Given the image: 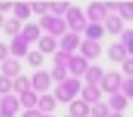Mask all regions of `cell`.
<instances>
[{
  "label": "cell",
  "mask_w": 133,
  "mask_h": 117,
  "mask_svg": "<svg viewBox=\"0 0 133 117\" xmlns=\"http://www.w3.org/2000/svg\"><path fill=\"white\" fill-rule=\"evenodd\" d=\"M81 81L76 77H66L64 81L60 82L54 89V98L56 102L70 103L75 96L81 91Z\"/></svg>",
  "instance_id": "1"
},
{
  "label": "cell",
  "mask_w": 133,
  "mask_h": 117,
  "mask_svg": "<svg viewBox=\"0 0 133 117\" xmlns=\"http://www.w3.org/2000/svg\"><path fill=\"white\" fill-rule=\"evenodd\" d=\"M39 27L40 29H43L48 32V35L53 38L62 36L66 30V23L64 19L61 16H54L53 14H44L39 20Z\"/></svg>",
  "instance_id": "2"
},
{
  "label": "cell",
  "mask_w": 133,
  "mask_h": 117,
  "mask_svg": "<svg viewBox=\"0 0 133 117\" xmlns=\"http://www.w3.org/2000/svg\"><path fill=\"white\" fill-rule=\"evenodd\" d=\"M65 23L66 26H69L71 29V32L79 34L81 32H83L85 28V26L88 25V21L85 15L83 14V12L81 11L79 7L72 6L71 5L68 8V11L65 12Z\"/></svg>",
  "instance_id": "3"
},
{
  "label": "cell",
  "mask_w": 133,
  "mask_h": 117,
  "mask_svg": "<svg viewBox=\"0 0 133 117\" xmlns=\"http://www.w3.org/2000/svg\"><path fill=\"white\" fill-rule=\"evenodd\" d=\"M122 82V74L116 70H110L103 75L101 82H99V89L102 90V93H106L109 95L115 94V93L119 91Z\"/></svg>",
  "instance_id": "4"
},
{
  "label": "cell",
  "mask_w": 133,
  "mask_h": 117,
  "mask_svg": "<svg viewBox=\"0 0 133 117\" xmlns=\"http://www.w3.org/2000/svg\"><path fill=\"white\" fill-rule=\"evenodd\" d=\"M30 87H32L33 91L37 93H46L51 87V78L49 75V71L47 70H37L33 74L32 78H30Z\"/></svg>",
  "instance_id": "5"
},
{
  "label": "cell",
  "mask_w": 133,
  "mask_h": 117,
  "mask_svg": "<svg viewBox=\"0 0 133 117\" xmlns=\"http://www.w3.org/2000/svg\"><path fill=\"white\" fill-rule=\"evenodd\" d=\"M85 18L89 19L90 22L101 23L106 19L109 15V11L104 6V2H91L88 5L87 11H85Z\"/></svg>",
  "instance_id": "6"
},
{
  "label": "cell",
  "mask_w": 133,
  "mask_h": 117,
  "mask_svg": "<svg viewBox=\"0 0 133 117\" xmlns=\"http://www.w3.org/2000/svg\"><path fill=\"white\" fill-rule=\"evenodd\" d=\"M79 52L81 55L84 59L89 60H96L101 56L102 54V46L98 41H92V40L84 39L79 44Z\"/></svg>",
  "instance_id": "7"
},
{
  "label": "cell",
  "mask_w": 133,
  "mask_h": 117,
  "mask_svg": "<svg viewBox=\"0 0 133 117\" xmlns=\"http://www.w3.org/2000/svg\"><path fill=\"white\" fill-rule=\"evenodd\" d=\"M28 42L26 41L22 38V35L19 33V34L14 35L13 39L11 40V44H9V53L13 56H15V59H22L25 58L28 54Z\"/></svg>",
  "instance_id": "8"
},
{
  "label": "cell",
  "mask_w": 133,
  "mask_h": 117,
  "mask_svg": "<svg viewBox=\"0 0 133 117\" xmlns=\"http://www.w3.org/2000/svg\"><path fill=\"white\" fill-rule=\"evenodd\" d=\"M79 44H81L79 34L74 33V32L64 33L60 40L61 51L66 52V53H70V54H72V52H75L76 49L79 47Z\"/></svg>",
  "instance_id": "9"
},
{
  "label": "cell",
  "mask_w": 133,
  "mask_h": 117,
  "mask_svg": "<svg viewBox=\"0 0 133 117\" xmlns=\"http://www.w3.org/2000/svg\"><path fill=\"white\" fill-rule=\"evenodd\" d=\"M88 67H89V62L87 59H84L82 55H72L68 66V71H70L72 77L78 78L79 76L84 75Z\"/></svg>",
  "instance_id": "10"
},
{
  "label": "cell",
  "mask_w": 133,
  "mask_h": 117,
  "mask_svg": "<svg viewBox=\"0 0 133 117\" xmlns=\"http://www.w3.org/2000/svg\"><path fill=\"white\" fill-rule=\"evenodd\" d=\"M21 69H22V67H21V63L18 59L7 58L0 64V71H1V74L9 78H12V77L15 78L16 76H19L21 73Z\"/></svg>",
  "instance_id": "11"
},
{
  "label": "cell",
  "mask_w": 133,
  "mask_h": 117,
  "mask_svg": "<svg viewBox=\"0 0 133 117\" xmlns=\"http://www.w3.org/2000/svg\"><path fill=\"white\" fill-rule=\"evenodd\" d=\"M81 97L85 103L95 104L99 102L102 97V90L99 89L98 85H91V84H85L84 87L81 88Z\"/></svg>",
  "instance_id": "12"
},
{
  "label": "cell",
  "mask_w": 133,
  "mask_h": 117,
  "mask_svg": "<svg viewBox=\"0 0 133 117\" xmlns=\"http://www.w3.org/2000/svg\"><path fill=\"white\" fill-rule=\"evenodd\" d=\"M19 109H20V103L16 96L8 94L4 95V97L0 98V111L14 116L19 111Z\"/></svg>",
  "instance_id": "13"
},
{
  "label": "cell",
  "mask_w": 133,
  "mask_h": 117,
  "mask_svg": "<svg viewBox=\"0 0 133 117\" xmlns=\"http://www.w3.org/2000/svg\"><path fill=\"white\" fill-rule=\"evenodd\" d=\"M104 29L112 35H118L124 30V21L119 18L118 14H109L104 20Z\"/></svg>",
  "instance_id": "14"
},
{
  "label": "cell",
  "mask_w": 133,
  "mask_h": 117,
  "mask_svg": "<svg viewBox=\"0 0 133 117\" xmlns=\"http://www.w3.org/2000/svg\"><path fill=\"white\" fill-rule=\"evenodd\" d=\"M129 106V100L124 96L123 94H120L119 91L111 94L109 96V109L112 113H122Z\"/></svg>",
  "instance_id": "15"
},
{
  "label": "cell",
  "mask_w": 133,
  "mask_h": 117,
  "mask_svg": "<svg viewBox=\"0 0 133 117\" xmlns=\"http://www.w3.org/2000/svg\"><path fill=\"white\" fill-rule=\"evenodd\" d=\"M69 114L71 117H89L90 106L81 98L72 100L69 104Z\"/></svg>",
  "instance_id": "16"
},
{
  "label": "cell",
  "mask_w": 133,
  "mask_h": 117,
  "mask_svg": "<svg viewBox=\"0 0 133 117\" xmlns=\"http://www.w3.org/2000/svg\"><path fill=\"white\" fill-rule=\"evenodd\" d=\"M21 35L22 38L29 44L36 42L41 36V29H40L39 25L35 22H28L21 28Z\"/></svg>",
  "instance_id": "17"
},
{
  "label": "cell",
  "mask_w": 133,
  "mask_h": 117,
  "mask_svg": "<svg viewBox=\"0 0 133 117\" xmlns=\"http://www.w3.org/2000/svg\"><path fill=\"white\" fill-rule=\"evenodd\" d=\"M104 75V70L99 64H91L88 67L87 71L84 73V80L87 84L98 85L102 77Z\"/></svg>",
  "instance_id": "18"
},
{
  "label": "cell",
  "mask_w": 133,
  "mask_h": 117,
  "mask_svg": "<svg viewBox=\"0 0 133 117\" xmlns=\"http://www.w3.org/2000/svg\"><path fill=\"white\" fill-rule=\"evenodd\" d=\"M106 53H108V58L112 62H123L127 56H130L127 54V51L124 48V46L120 42L111 44Z\"/></svg>",
  "instance_id": "19"
},
{
  "label": "cell",
  "mask_w": 133,
  "mask_h": 117,
  "mask_svg": "<svg viewBox=\"0 0 133 117\" xmlns=\"http://www.w3.org/2000/svg\"><path fill=\"white\" fill-rule=\"evenodd\" d=\"M84 34L88 40H92V41H98L105 34V29L102 23L97 22H90L85 26L84 28Z\"/></svg>",
  "instance_id": "20"
},
{
  "label": "cell",
  "mask_w": 133,
  "mask_h": 117,
  "mask_svg": "<svg viewBox=\"0 0 133 117\" xmlns=\"http://www.w3.org/2000/svg\"><path fill=\"white\" fill-rule=\"evenodd\" d=\"M37 47H39L37 51L41 54H51L57 48V41L55 38L47 34L40 36V39L37 40Z\"/></svg>",
  "instance_id": "21"
},
{
  "label": "cell",
  "mask_w": 133,
  "mask_h": 117,
  "mask_svg": "<svg viewBox=\"0 0 133 117\" xmlns=\"http://www.w3.org/2000/svg\"><path fill=\"white\" fill-rule=\"evenodd\" d=\"M37 110L40 113H51L56 108V100L54 98L53 95L49 94H42L37 98Z\"/></svg>",
  "instance_id": "22"
},
{
  "label": "cell",
  "mask_w": 133,
  "mask_h": 117,
  "mask_svg": "<svg viewBox=\"0 0 133 117\" xmlns=\"http://www.w3.org/2000/svg\"><path fill=\"white\" fill-rule=\"evenodd\" d=\"M12 8H13L14 18L18 19L21 22L25 20H28L32 15L30 4H28V2H16V4H13Z\"/></svg>",
  "instance_id": "23"
},
{
  "label": "cell",
  "mask_w": 133,
  "mask_h": 117,
  "mask_svg": "<svg viewBox=\"0 0 133 117\" xmlns=\"http://www.w3.org/2000/svg\"><path fill=\"white\" fill-rule=\"evenodd\" d=\"M13 90L19 95L32 90V87H30V78L26 75L16 76L13 81Z\"/></svg>",
  "instance_id": "24"
},
{
  "label": "cell",
  "mask_w": 133,
  "mask_h": 117,
  "mask_svg": "<svg viewBox=\"0 0 133 117\" xmlns=\"http://www.w3.org/2000/svg\"><path fill=\"white\" fill-rule=\"evenodd\" d=\"M22 28V22L19 21L18 19L15 18H9L7 20H5L4 25H2V29H4V33L9 36H14V35L19 34Z\"/></svg>",
  "instance_id": "25"
},
{
  "label": "cell",
  "mask_w": 133,
  "mask_h": 117,
  "mask_svg": "<svg viewBox=\"0 0 133 117\" xmlns=\"http://www.w3.org/2000/svg\"><path fill=\"white\" fill-rule=\"evenodd\" d=\"M37 98H39V96H37L36 93L29 90V91H26L23 94H20V97L18 100L19 103L28 110V109H34V107L37 103Z\"/></svg>",
  "instance_id": "26"
},
{
  "label": "cell",
  "mask_w": 133,
  "mask_h": 117,
  "mask_svg": "<svg viewBox=\"0 0 133 117\" xmlns=\"http://www.w3.org/2000/svg\"><path fill=\"white\" fill-rule=\"evenodd\" d=\"M118 12H119V18L123 21L131 22L133 20V4L132 2H120L118 5Z\"/></svg>",
  "instance_id": "27"
},
{
  "label": "cell",
  "mask_w": 133,
  "mask_h": 117,
  "mask_svg": "<svg viewBox=\"0 0 133 117\" xmlns=\"http://www.w3.org/2000/svg\"><path fill=\"white\" fill-rule=\"evenodd\" d=\"M110 109L108 107V103L104 102H97L90 107V115L91 117H108L110 115Z\"/></svg>",
  "instance_id": "28"
},
{
  "label": "cell",
  "mask_w": 133,
  "mask_h": 117,
  "mask_svg": "<svg viewBox=\"0 0 133 117\" xmlns=\"http://www.w3.org/2000/svg\"><path fill=\"white\" fill-rule=\"evenodd\" d=\"M26 60H27V63L32 68H39V67H41L43 64L44 56L39 51H30L26 55Z\"/></svg>",
  "instance_id": "29"
},
{
  "label": "cell",
  "mask_w": 133,
  "mask_h": 117,
  "mask_svg": "<svg viewBox=\"0 0 133 117\" xmlns=\"http://www.w3.org/2000/svg\"><path fill=\"white\" fill-rule=\"evenodd\" d=\"M72 58V54L70 53H66V52L63 51H58L55 53L54 55V64L55 66H61V67H64V68L68 69V66L70 63V60Z\"/></svg>",
  "instance_id": "30"
},
{
  "label": "cell",
  "mask_w": 133,
  "mask_h": 117,
  "mask_svg": "<svg viewBox=\"0 0 133 117\" xmlns=\"http://www.w3.org/2000/svg\"><path fill=\"white\" fill-rule=\"evenodd\" d=\"M49 75H50L51 81H55V82L60 83L68 77V69L61 66H54L51 71L49 73Z\"/></svg>",
  "instance_id": "31"
},
{
  "label": "cell",
  "mask_w": 133,
  "mask_h": 117,
  "mask_svg": "<svg viewBox=\"0 0 133 117\" xmlns=\"http://www.w3.org/2000/svg\"><path fill=\"white\" fill-rule=\"evenodd\" d=\"M132 41H133V30L132 28H127L122 32V41L120 44L124 46V48L127 51V54L132 56Z\"/></svg>",
  "instance_id": "32"
},
{
  "label": "cell",
  "mask_w": 133,
  "mask_h": 117,
  "mask_svg": "<svg viewBox=\"0 0 133 117\" xmlns=\"http://www.w3.org/2000/svg\"><path fill=\"white\" fill-rule=\"evenodd\" d=\"M49 9L53 12L54 16H61L65 14L68 8L71 6L70 2H53V4H48Z\"/></svg>",
  "instance_id": "33"
},
{
  "label": "cell",
  "mask_w": 133,
  "mask_h": 117,
  "mask_svg": "<svg viewBox=\"0 0 133 117\" xmlns=\"http://www.w3.org/2000/svg\"><path fill=\"white\" fill-rule=\"evenodd\" d=\"M13 90V80L7 76L0 75V96L8 95Z\"/></svg>",
  "instance_id": "34"
},
{
  "label": "cell",
  "mask_w": 133,
  "mask_h": 117,
  "mask_svg": "<svg viewBox=\"0 0 133 117\" xmlns=\"http://www.w3.org/2000/svg\"><path fill=\"white\" fill-rule=\"evenodd\" d=\"M119 89L122 90L120 94L124 95L127 100L129 98L131 100L133 97V81H132V77H127L126 80L123 81Z\"/></svg>",
  "instance_id": "35"
},
{
  "label": "cell",
  "mask_w": 133,
  "mask_h": 117,
  "mask_svg": "<svg viewBox=\"0 0 133 117\" xmlns=\"http://www.w3.org/2000/svg\"><path fill=\"white\" fill-rule=\"evenodd\" d=\"M30 9H32V12H34V14L42 16L47 14V11L49 9V5L47 2H33V4H30Z\"/></svg>",
  "instance_id": "36"
},
{
  "label": "cell",
  "mask_w": 133,
  "mask_h": 117,
  "mask_svg": "<svg viewBox=\"0 0 133 117\" xmlns=\"http://www.w3.org/2000/svg\"><path fill=\"white\" fill-rule=\"evenodd\" d=\"M122 70L127 77H132V75H133V58L132 56H127L122 62Z\"/></svg>",
  "instance_id": "37"
},
{
  "label": "cell",
  "mask_w": 133,
  "mask_h": 117,
  "mask_svg": "<svg viewBox=\"0 0 133 117\" xmlns=\"http://www.w3.org/2000/svg\"><path fill=\"white\" fill-rule=\"evenodd\" d=\"M8 54H9L8 46L5 42L0 41V62L5 61V60L8 58Z\"/></svg>",
  "instance_id": "38"
},
{
  "label": "cell",
  "mask_w": 133,
  "mask_h": 117,
  "mask_svg": "<svg viewBox=\"0 0 133 117\" xmlns=\"http://www.w3.org/2000/svg\"><path fill=\"white\" fill-rule=\"evenodd\" d=\"M43 114L40 113L37 109H28L21 115V117H42Z\"/></svg>",
  "instance_id": "39"
},
{
  "label": "cell",
  "mask_w": 133,
  "mask_h": 117,
  "mask_svg": "<svg viewBox=\"0 0 133 117\" xmlns=\"http://www.w3.org/2000/svg\"><path fill=\"white\" fill-rule=\"evenodd\" d=\"M13 4L12 2H0V13H5V12H8L9 9H12Z\"/></svg>",
  "instance_id": "40"
},
{
  "label": "cell",
  "mask_w": 133,
  "mask_h": 117,
  "mask_svg": "<svg viewBox=\"0 0 133 117\" xmlns=\"http://www.w3.org/2000/svg\"><path fill=\"white\" fill-rule=\"evenodd\" d=\"M118 2H104V6L106 7V9L108 11H117L118 9Z\"/></svg>",
  "instance_id": "41"
},
{
  "label": "cell",
  "mask_w": 133,
  "mask_h": 117,
  "mask_svg": "<svg viewBox=\"0 0 133 117\" xmlns=\"http://www.w3.org/2000/svg\"><path fill=\"white\" fill-rule=\"evenodd\" d=\"M108 117H124V115L122 113H110Z\"/></svg>",
  "instance_id": "42"
},
{
  "label": "cell",
  "mask_w": 133,
  "mask_h": 117,
  "mask_svg": "<svg viewBox=\"0 0 133 117\" xmlns=\"http://www.w3.org/2000/svg\"><path fill=\"white\" fill-rule=\"evenodd\" d=\"M4 22H5V18H4V15H2L1 13H0V28L2 27V25H4Z\"/></svg>",
  "instance_id": "43"
},
{
  "label": "cell",
  "mask_w": 133,
  "mask_h": 117,
  "mask_svg": "<svg viewBox=\"0 0 133 117\" xmlns=\"http://www.w3.org/2000/svg\"><path fill=\"white\" fill-rule=\"evenodd\" d=\"M0 117H14V116L8 115V114H6V113H2V111H0Z\"/></svg>",
  "instance_id": "44"
},
{
  "label": "cell",
  "mask_w": 133,
  "mask_h": 117,
  "mask_svg": "<svg viewBox=\"0 0 133 117\" xmlns=\"http://www.w3.org/2000/svg\"><path fill=\"white\" fill-rule=\"evenodd\" d=\"M42 117H54V116H51V115H43Z\"/></svg>",
  "instance_id": "45"
},
{
  "label": "cell",
  "mask_w": 133,
  "mask_h": 117,
  "mask_svg": "<svg viewBox=\"0 0 133 117\" xmlns=\"http://www.w3.org/2000/svg\"><path fill=\"white\" fill-rule=\"evenodd\" d=\"M64 117H71V116H64Z\"/></svg>",
  "instance_id": "46"
},
{
  "label": "cell",
  "mask_w": 133,
  "mask_h": 117,
  "mask_svg": "<svg viewBox=\"0 0 133 117\" xmlns=\"http://www.w3.org/2000/svg\"><path fill=\"white\" fill-rule=\"evenodd\" d=\"M0 98H1V96H0Z\"/></svg>",
  "instance_id": "47"
}]
</instances>
